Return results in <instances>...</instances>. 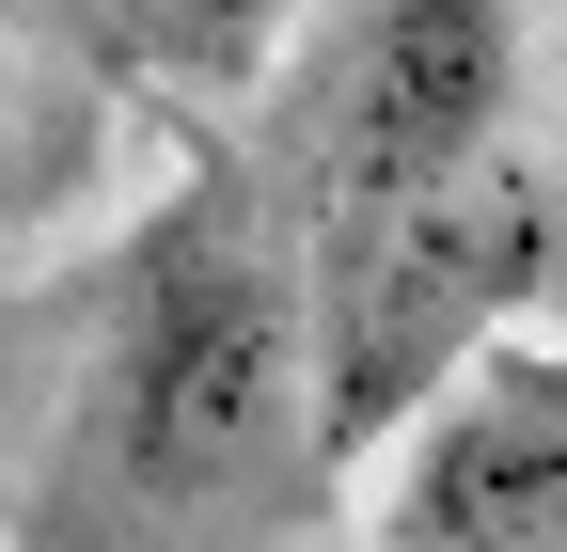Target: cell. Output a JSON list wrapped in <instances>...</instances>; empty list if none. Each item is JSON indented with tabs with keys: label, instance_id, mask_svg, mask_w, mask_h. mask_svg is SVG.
Segmentation results:
<instances>
[{
	"label": "cell",
	"instance_id": "3",
	"mask_svg": "<svg viewBox=\"0 0 567 552\" xmlns=\"http://www.w3.org/2000/svg\"><path fill=\"white\" fill-rule=\"evenodd\" d=\"M379 552H567V348L505 331L379 473Z\"/></svg>",
	"mask_w": 567,
	"mask_h": 552
},
{
	"label": "cell",
	"instance_id": "2",
	"mask_svg": "<svg viewBox=\"0 0 567 552\" xmlns=\"http://www.w3.org/2000/svg\"><path fill=\"white\" fill-rule=\"evenodd\" d=\"M505 95H520L505 0H379L363 48H347V80H331V190H316V237L488 174V159H505Z\"/></svg>",
	"mask_w": 567,
	"mask_h": 552
},
{
	"label": "cell",
	"instance_id": "4",
	"mask_svg": "<svg viewBox=\"0 0 567 552\" xmlns=\"http://www.w3.org/2000/svg\"><path fill=\"white\" fill-rule=\"evenodd\" d=\"M284 379V331L237 300V285H205V268H174L158 316H142V348H126V410H142V442H158L174 473H221L252 442V410Z\"/></svg>",
	"mask_w": 567,
	"mask_h": 552
},
{
	"label": "cell",
	"instance_id": "1",
	"mask_svg": "<svg viewBox=\"0 0 567 552\" xmlns=\"http://www.w3.org/2000/svg\"><path fill=\"white\" fill-rule=\"evenodd\" d=\"M536 253H551V190L520 159H488L425 205H379V222H331L316 237V331H300L316 458L363 473L379 442H410L425 395L536 316Z\"/></svg>",
	"mask_w": 567,
	"mask_h": 552
},
{
	"label": "cell",
	"instance_id": "6",
	"mask_svg": "<svg viewBox=\"0 0 567 552\" xmlns=\"http://www.w3.org/2000/svg\"><path fill=\"white\" fill-rule=\"evenodd\" d=\"M520 331H551V348H567V205H551V253H536V316Z\"/></svg>",
	"mask_w": 567,
	"mask_h": 552
},
{
	"label": "cell",
	"instance_id": "5",
	"mask_svg": "<svg viewBox=\"0 0 567 552\" xmlns=\"http://www.w3.org/2000/svg\"><path fill=\"white\" fill-rule=\"evenodd\" d=\"M284 17H300V0H174V32H189V48H268Z\"/></svg>",
	"mask_w": 567,
	"mask_h": 552
}]
</instances>
